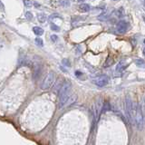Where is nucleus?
I'll list each match as a JSON object with an SVG mask.
<instances>
[{"instance_id": "obj_22", "label": "nucleus", "mask_w": 145, "mask_h": 145, "mask_svg": "<svg viewBox=\"0 0 145 145\" xmlns=\"http://www.w3.org/2000/svg\"><path fill=\"white\" fill-rule=\"evenodd\" d=\"M25 17H26L28 20H32L33 19V14L31 12H26L25 13Z\"/></svg>"}, {"instance_id": "obj_9", "label": "nucleus", "mask_w": 145, "mask_h": 145, "mask_svg": "<svg viewBox=\"0 0 145 145\" xmlns=\"http://www.w3.org/2000/svg\"><path fill=\"white\" fill-rule=\"evenodd\" d=\"M127 66V64H126V61L125 60H121L120 62L118 63L116 66V71L117 72H122L123 70L126 68Z\"/></svg>"}, {"instance_id": "obj_25", "label": "nucleus", "mask_w": 145, "mask_h": 145, "mask_svg": "<svg viewBox=\"0 0 145 145\" xmlns=\"http://www.w3.org/2000/svg\"><path fill=\"white\" fill-rule=\"evenodd\" d=\"M77 2H83V1H85V0H76Z\"/></svg>"}, {"instance_id": "obj_29", "label": "nucleus", "mask_w": 145, "mask_h": 145, "mask_svg": "<svg viewBox=\"0 0 145 145\" xmlns=\"http://www.w3.org/2000/svg\"><path fill=\"white\" fill-rule=\"evenodd\" d=\"M144 4H145V0H144Z\"/></svg>"}, {"instance_id": "obj_6", "label": "nucleus", "mask_w": 145, "mask_h": 145, "mask_svg": "<svg viewBox=\"0 0 145 145\" xmlns=\"http://www.w3.org/2000/svg\"><path fill=\"white\" fill-rule=\"evenodd\" d=\"M108 82H109V79L106 75H101L93 80L94 85H96L97 86H100V87H103V86H105L107 83H108Z\"/></svg>"}, {"instance_id": "obj_13", "label": "nucleus", "mask_w": 145, "mask_h": 145, "mask_svg": "<svg viewBox=\"0 0 145 145\" xmlns=\"http://www.w3.org/2000/svg\"><path fill=\"white\" fill-rule=\"evenodd\" d=\"M135 64L140 68H144L145 69V61L142 59H136L135 60Z\"/></svg>"}, {"instance_id": "obj_21", "label": "nucleus", "mask_w": 145, "mask_h": 145, "mask_svg": "<svg viewBox=\"0 0 145 145\" xmlns=\"http://www.w3.org/2000/svg\"><path fill=\"white\" fill-rule=\"evenodd\" d=\"M62 63H63V64H64L65 66H68V67H70V66H71L70 61L68 60V59H64V60L62 61Z\"/></svg>"}, {"instance_id": "obj_8", "label": "nucleus", "mask_w": 145, "mask_h": 145, "mask_svg": "<svg viewBox=\"0 0 145 145\" xmlns=\"http://www.w3.org/2000/svg\"><path fill=\"white\" fill-rule=\"evenodd\" d=\"M129 28V24L126 21H120L117 24V31L120 34H124Z\"/></svg>"}, {"instance_id": "obj_7", "label": "nucleus", "mask_w": 145, "mask_h": 145, "mask_svg": "<svg viewBox=\"0 0 145 145\" xmlns=\"http://www.w3.org/2000/svg\"><path fill=\"white\" fill-rule=\"evenodd\" d=\"M42 72H43V67L40 64H35L34 66V72H33V78L34 80H38L40 78L41 74H42Z\"/></svg>"}, {"instance_id": "obj_27", "label": "nucleus", "mask_w": 145, "mask_h": 145, "mask_svg": "<svg viewBox=\"0 0 145 145\" xmlns=\"http://www.w3.org/2000/svg\"><path fill=\"white\" fill-rule=\"evenodd\" d=\"M143 53H144V54H145V48H144V50H143Z\"/></svg>"}, {"instance_id": "obj_24", "label": "nucleus", "mask_w": 145, "mask_h": 145, "mask_svg": "<svg viewBox=\"0 0 145 145\" xmlns=\"http://www.w3.org/2000/svg\"><path fill=\"white\" fill-rule=\"evenodd\" d=\"M3 10H4V5L1 0H0V11H3Z\"/></svg>"}, {"instance_id": "obj_16", "label": "nucleus", "mask_w": 145, "mask_h": 145, "mask_svg": "<svg viewBox=\"0 0 145 145\" xmlns=\"http://www.w3.org/2000/svg\"><path fill=\"white\" fill-rule=\"evenodd\" d=\"M125 15V12L124 10H123L122 7H121V8H119L118 10H116V15L118 17H123Z\"/></svg>"}, {"instance_id": "obj_15", "label": "nucleus", "mask_w": 145, "mask_h": 145, "mask_svg": "<svg viewBox=\"0 0 145 145\" xmlns=\"http://www.w3.org/2000/svg\"><path fill=\"white\" fill-rule=\"evenodd\" d=\"M59 5H61L62 7H70V1L69 0H59Z\"/></svg>"}, {"instance_id": "obj_19", "label": "nucleus", "mask_w": 145, "mask_h": 145, "mask_svg": "<svg viewBox=\"0 0 145 145\" xmlns=\"http://www.w3.org/2000/svg\"><path fill=\"white\" fill-rule=\"evenodd\" d=\"M51 29H52L53 31H55V32H59L60 31V27L59 26H57L56 25H54V24H51Z\"/></svg>"}, {"instance_id": "obj_20", "label": "nucleus", "mask_w": 145, "mask_h": 145, "mask_svg": "<svg viewBox=\"0 0 145 145\" xmlns=\"http://www.w3.org/2000/svg\"><path fill=\"white\" fill-rule=\"evenodd\" d=\"M24 4L26 7H32L33 5V2L31 0H24Z\"/></svg>"}, {"instance_id": "obj_17", "label": "nucleus", "mask_w": 145, "mask_h": 145, "mask_svg": "<svg viewBox=\"0 0 145 145\" xmlns=\"http://www.w3.org/2000/svg\"><path fill=\"white\" fill-rule=\"evenodd\" d=\"M109 18V15L108 14H102L101 15H99L98 16V19L101 21H106L107 19Z\"/></svg>"}, {"instance_id": "obj_14", "label": "nucleus", "mask_w": 145, "mask_h": 145, "mask_svg": "<svg viewBox=\"0 0 145 145\" xmlns=\"http://www.w3.org/2000/svg\"><path fill=\"white\" fill-rule=\"evenodd\" d=\"M113 62H114V60H113V58H111V57H109L107 58L106 61H105V63L103 64V67H109V66H111V64H113Z\"/></svg>"}, {"instance_id": "obj_23", "label": "nucleus", "mask_w": 145, "mask_h": 145, "mask_svg": "<svg viewBox=\"0 0 145 145\" xmlns=\"http://www.w3.org/2000/svg\"><path fill=\"white\" fill-rule=\"evenodd\" d=\"M57 39H58V36H56V35H52V36H51V40H52L53 42H55Z\"/></svg>"}, {"instance_id": "obj_2", "label": "nucleus", "mask_w": 145, "mask_h": 145, "mask_svg": "<svg viewBox=\"0 0 145 145\" xmlns=\"http://www.w3.org/2000/svg\"><path fill=\"white\" fill-rule=\"evenodd\" d=\"M124 110L126 116L130 122L134 124V113H135V103L130 95H126L124 100Z\"/></svg>"}, {"instance_id": "obj_5", "label": "nucleus", "mask_w": 145, "mask_h": 145, "mask_svg": "<svg viewBox=\"0 0 145 145\" xmlns=\"http://www.w3.org/2000/svg\"><path fill=\"white\" fill-rule=\"evenodd\" d=\"M54 83H55V74L54 72H49L40 85V88L42 90H48L54 85Z\"/></svg>"}, {"instance_id": "obj_12", "label": "nucleus", "mask_w": 145, "mask_h": 145, "mask_svg": "<svg viewBox=\"0 0 145 145\" xmlns=\"http://www.w3.org/2000/svg\"><path fill=\"white\" fill-rule=\"evenodd\" d=\"M33 31H34V33L36 35V36H42L43 34H44V29H42L41 27L39 26H35L34 28H33Z\"/></svg>"}, {"instance_id": "obj_28", "label": "nucleus", "mask_w": 145, "mask_h": 145, "mask_svg": "<svg viewBox=\"0 0 145 145\" xmlns=\"http://www.w3.org/2000/svg\"><path fill=\"white\" fill-rule=\"evenodd\" d=\"M113 1H119V0H113Z\"/></svg>"}, {"instance_id": "obj_1", "label": "nucleus", "mask_w": 145, "mask_h": 145, "mask_svg": "<svg viewBox=\"0 0 145 145\" xmlns=\"http://www.w3.org/2000/svg\"><path fill=\"white\" fill-rule=\"evenodd\" d=\"M58 99H59V103H58L59 108H63L68 104H72L75 102L76 95L72 93V83L70 81L64 82L63 85L60 86L58 91Z\"/></svg>"}, {"instance_id": "obj_26", "label": "nucleus", "mask_w": 145, "mask_h": 145, "mask_svg": "<svg viewBox=\"0 0 145 145\" xmlns=\"http://www.w3.org/2000/svg\"><path fill=\"white\" fill-rule=\"evenodd\" d=\"M142 18H143V20H144V22H145V15H142Z\"/></svg>"}, {"instance_id": "obj_11", "label": "nucleus", "mask_w": 145, "mask_h": 145, "mask_svg": "<svg viewBox=\"0 0 145 145\" xmlns=\"http://www.w3.org/2000/svg\"><path fill=\"white\" fill-rule=\"evenodd\" d=\"M79 10L83 13L88 12V11L90 10V5H88V4H81V5H79Z\"/></svg>"}, {"instance_id": "obj_10", "label": "nucleus", "mask_w": 145, "mask_h": 145, "mask_svg": "<svg viewBox=\"0 0 145 145\" xmlns=\"http://www.w3.org/2000/svg\"><path fill=\"white\" fill-rule=\"evenodd\" d=\"M37 19L40 23H44L46 20H47V15L44 13H39L37 15Z\"/></svg>"}, {"instance_id": "obj_3", "label": "nucleus", "mask_w": 145, "mask_h": 145, "mask_svg": "<svg viewBox=\"0 0 145 145\" xmlns=\"http://www.w3.org/2000/svg\"><path fill=\"white\" fill-rule=\"evenodd\" d=\"M134 125H136L139 130H142L144 125V115L142 113L141 103H135L134 113Z\"/></svg>"}, {"instance_id": "obj_18", "label": "nucleus", "mask_w": 145, "mask_h": 145, "mask_svg": "<svg viewBox=\"0 0 145 145\" xmlns=\"http://www.w3.org/2000/svg\"><path fill=\"white\" fill-rule=\"evenodd\" d=\"M35 42H36V46H44V42H43L42 39L39 38V37H36V40H35Z\"/></svg>"}, {"instance_id": "obj_4", "label": "nucleus", "mask_w": 145, "mask_h": 145, "mask_svg": "<svg viewBox=\"0 0 145 145\" xmlns=\"http://www.w3.org/2000/svg\"><path fill=\"white\" fill-rule=\"evenodd\" d=\"M103 109V100L102 97H98L94 101L93 104V108H92V113H93V124L97 122L99 120V117L101 115V113Z\"/></svg>"}]
</instances>
